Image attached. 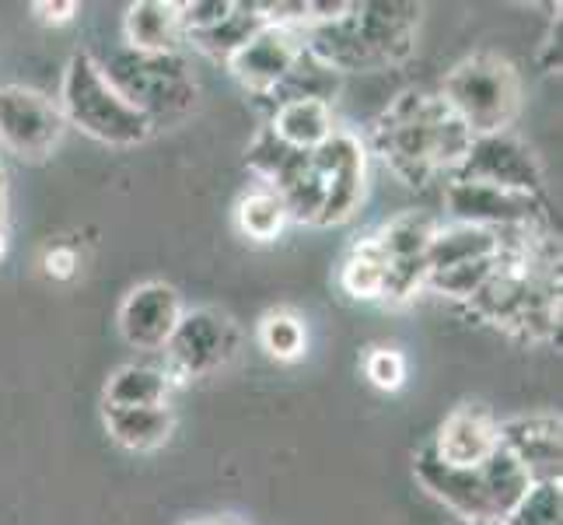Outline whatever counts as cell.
<instances>
[{
	"label": "cell",
	"instance_id": "cell-1",
	"mask_svg": "<svg viewBox=\"0 0 563 525\" xmlns=\"http://www.w3.org/2000/svg\"><path fill=\"white\" fill-rule=\"evenodd\" d=\"M473 133L441 102V95L406 91L375 123V147L406 186H427L438 172L452 175Z\"/></svg>",
	"mask_w": 563,
	"mask_h": 525
},
{
	"label": "cell",
	"instance_id": "cell-2",
	"mask_svg": "<svg viewBox=\"0 0 563 525\" xmlns=\"http://www.w3.org/2000/svg\"><path fill=\"white\" fill-rule=\"evenodd\" d=\"M420 4H351L329 25L305 29L301 46L336 74L399 64L413 53Z\"/></svg>",
	"mask_w": 563,
	"mask_h": 525
},
{
	"label": "cell",
	"instance_id": "cell-3",
	"mask_svg": "<svg viewBox=\"0 0 563 525\" xmlns=\"http://www.w3.org/2000/svg\"><path fill=\"white\" fill-rule=\"evenodd\" d=\"M417 480L465 525H504L536 483L526 466L500 445L479 466H449L427 445L417 456Z\"/></svg>",
	"mask_w": 563,
	"mask_h": 525
},
{
	"label": "cell",
	"instance_id": "cell-4",
	"mask_svg": "<svg viewBox=\"0 0 563 525\" xmlns=\"http://www.w3.org/2000/svg\"><path fill=\"white\" fill-rule=\"evenodd\" d=\"M60 112L70 127H77L88 138L112 144V147H133L151 138L154 123L147 116L130 106L120 88H115L102 64L91 53H74L64 70L60 88Z\"/></svg>",
	"mask_w": 563,
	"mask_h": 525
},
{
	"label": "cell",
	"instance_id": "cell-5",
	"mask_svg": "<svg viewBox=\"0 0 563 525\" xmlns=\"http://www.w3.org/2000/svg\"><path fill=\"white\" fill-rule=\"evenodd\" d=\"M441 102L459 116L473 138H487L515 123L521 85L508 61L494 53H476L449 70L441 85Z\"/></svg>",
	"mask_w": 563,
	"mask_h": 525
},
{
	"label": "cell",
	"instance_id": "cell-6",
	"mask_svg": "<svg viewBox=\"0 0 563 525\" xmlns=\"http://www.w3.org/2000/svg\"><path fill=\"white\" fill-rule=\"evenodd\" d=\"M102 70L120 88L123 99L130 106H137L154 127H158V120L179 116L197 102V85H192L189 67L179 53H165V56L126 53L115 56Z\"/></svg>",
	"mask_w": 563,
	"mask_h": 525
},
{
	"label": "cell",
	"instance_id": "cell-7",
	"mask_svg": "<svg viewBox=\"0 0 563 525\" xmlns=\"http://www.w3.org/2000/svg\"><path fill=\"white\" fill-rule=\"evenodd\" d=\"M162 350H165V372L172 382L203 379L235 358L239 329L228 316L213 313V308H197V313H183V319L176 322Z\"/></svg>",
	"mask_w": 563,
	"mask_h": 525
},
{
	"label": "cell",
	"instance_id": "cell-8",
	"mask_svg": "<svg viewBox=\"0 0 563 525\" xmlns=\"http://www.w3.org/2000/svg\"><path fill=\"white\" fill-rule=\"evenodd\" d=\"M67 130L60 106L25 85H0V144L22 162H43Z\"/></svg>",
	"mask_w": 563,
	"mask_h": 525
},
{
	"label": "cell",
	"instance_id": "cell-9",
	"mask_svg": "<svg viewBox=\"0 0 563 525\" xmlns=\"http://www.w3.org/2000/svg\"><path fill=\"white\" fill-rule=\"evenodd\" d=\"M449 179L487 183L497 189L539 197L547 175H542V162L536 158V151L526 141H518L515 133L504 130V133H487V138H473L462 165L449 175Z\"/></svg>",
	"mask_w": 563,
	"mask_h": 525
},
{
	"label": "cell",
	"instance_id": "cell-10",
	"mask_svg": "<svg viewBox=\"0 0 563 525\" xmlns=\"http://www.w3.org/2000/svg\"><path fill=\"white\" fill-rule=\"evenodd\" d=\"M312 168L322 186L319 225H343L364 200V144L346 130H333L312 151Z\"/></svg>",
	"mask_w": 563,
	"mask_h": 525
},
{
	"label": "cell",
	"instance_id": "cell-11",
	"mask_svg": "<svg viewBox=\"0 0 563 525\" xmlns=\"http://www.w3.org/2000/svg\"><path fill=\"white\" fill-rule=\"evenodd\" d=\"M441 225L431 214L406 210L396 221H388L382 228V236H375L382 256L388 263V287L385 302H406L413 298L427 281V249Z\"/></svg>",
	"mask_w": 563,
	"mask_h": 525
},
{
	"label": "cell",
	"instance_id": "cell-12",
	"mask_svg": "<svg viewBox=\"0 0 563 525\" xmlns=\"http://www.w3.org/2000/svg\"><path fill=\"white\" fill-rule=\"evenodd\" d=\"M444 207H449L455 225H476L490 231L536 228L539 210H542L539 197H526V193L497 189V186L470 183V179L444 183Z\"/></svg>",
	"mask_w": 563,
	"mask_h": 525
},
{
	"label": "cell",
	"instance_id": "cell-13",
	"mask_svg": "<svg viewBox=\"0 0 563 525\" xmlns=\"http://www.w3.org/2000/svg\"><path fill=\"white\" fill-rule=\"evenodd\" d=\"M298 56H301L298 32L280 29V25H263L235 56H231L228 67L249 91L274 95L284 85V77L290 74Z\"/></svg>",
	"mask_w": 563,
	"mask_h": 525
},
{
	"label": "cell",
	"instance_id": "cell-14",
	"mask_svg": "<svg viewBox=\"0 0 563 525\" xmlns=\"http://www.w3.org/2000/svg\"><path fill=\"white\" fill-rule=\"evenodd\" d=\"M179 319H183L179 291L162 281L133 287L126 302L120 305V333L137 350H162Z\"/></svg>",
	"mask_w": 563,
	"mask_h": 525
},
{
	"label": "cell",
	"instance_id": "cell-15",
	"mask_svg": "<svg viewBox=\"0 0 563 525\" xmlns=\"http://www.w3.org/2000/svg\"><path fill=\"white\" fill-rule=\"evenodd\" d=\"M497 445L529 470L532 480H560V417H515L497 424Z\"/></svg>",
	"mask_w": 563,
	"mask_h": 525
},
{
	"label": "cell",
	"instance_id": "cell-16",
	"mask_svg": "<svg viewBox=\"0 0 563 525\" xmlns=\"http://www.w3.org/2000/svg\"><path fill=\"white\" fill-rule=\"evenodd\" d=\"M434 456L449 466H479L487 462L497 449V420L476 406H459L449 420L441 424L434 438Z\"/></svg>",
	"mask_w": 563,
	"mask_h": 525
},
{
	"label": "cell",
	"instance_id": "cell-17",
	"mask_svg": "<svg viewBox=\"0 0 563 525\" xmlns=\"http://www.w3.org/2000/svg\"><path fill=\"white\" fill-rule=\"evenodd\" d=\"M126 43L130 53L144 56H165L179 53L183 43V22H179V4H165V0H141L126 11Z\"/></svg>",
	"mask_w": 563,
	"mask_h": 525
},
{
	"label": "cell",
	"instance_id": "cell-18",
	"mask_svg": "<svg viewBox=\"0 0 563 525\" xmlns=\"http://www.w3.org/2000/svg\"><path fill=\"white\" fill-rule=\"evenodd\" d=\"M500 249H504V231L476 228V225L438 228L431 249H427V274H441V270H452L462 263L490 260Z\"/></svg>",
	"mask_w": 563,
	"mask_h": 525
},
{
	"label": "cell",
	"instance_id": "cell-19",
	"mask_svg": "<svg viewBox=\"0 0 563 525\" xmlns=\"http://www.w3.org/2000/svg\"><path fill=\"white\" fill-rule=\"evenodd\" d=\"M106 431L130 452H151L168 441L176 417L168 406H102Z\"/></svg>",
	"mask_w": 563,
	"mask_h": 525
},
{
	"label": "cell",
	"instance_id": "cell-20",
	"mask_svg": "<svg viewBox=\"0 0 563 525\" xmlns=\"http://www.w3.org/2000/svg\"><path fill=\"white\" fill-rule=\"evenodd\" d=\"M333 130L336 123L333 112H329V102H316V99L280 102L274 112V123H269V133L295 151H316L322 141H329Z\"/></svg>",
	"mask_w": 563,
	"mask_h": 525
},
{
	"label": "cell",
	"instance_id": "cell-21",
	"mask_svg": "<svg viewBox=\"0 0 563 525\" xmlns=\"http://www.w3.org/2000/svg\"><path fill=\"white\" fill-rule=\"evenodd\" d=\"M172 379L154 364H123L106 385V406H168Z\"/></svg>",
	"mask_w": 563,
	"mask_h": 525
},
{
	"label": "cell",
	"instance_id": "cell-22",
	"mask_svg": "<svg viewBox=\"0 0 563 525\" xmlns=\"http://www.w3.org/2000/svg\"><path fill=\"white\" fill-rule=\"evenodd\" d=\"M263 14H260V4H235L231 8V14L224 18L221 25H213L200 35H189V43L203 50L207 56H213V61H231L252 35H256L263 29Z\"/></svg>",
	"mask_w": 563,
	"mask_h": 525
},
{
	"label": "cell",
	"instance_id": "cell-23",
	"mask_svg": "<svg viewBox=\"0 0 563 525\" xmlns=\"http://www.w3.org/2000/svg\"><path fill=\"white\" fill-rule=\"evenodd\" d=\"M343 291L351 298H361V302H378L385 298V287H388V263L382 256V249L375 239H367L361 242L354 252H351V260L343 263Z\"/></svg>",
	"mask_w": 563,
	"mask_h": 525
},
{
	"label": "cell",
	"instance_id": "cell-24",
	"mask_svg": "<svg viewBox=\"0 0 563 525\" xmlns=\"http://www.w3.org/2000/svg\"><path fill=\"white\" fill-rule=\"evenodd\" d=\"M340 88V74L333 67H325L322 61H316L312 53L301 46V56L290 67V74L284 77V85L277 88L284 99L280 102H295V99H316V102H329Z\"/></svg>",
	"mask_w": 563,
	"mask_h": 525
},
{
	"label": "cell",
	"instance_id": "cell-25",
	"mask_svg": "<svg viewBox=\"0 0 563 525\" xmlns=\"http://www.w3.org/2000/svg\"><path fill=\"white\" fill-rule=\"evenodd\" d=\"M287 221H290L287 207L269 186L266 189H252L249 197H242V204H239V228L256 242L277 239Z\"/></svg>",
	"mask_w": 563,
	"mask_h": 525
},
{
	"label": "cell",
	"instance_id": "cell-26",
	"mask_svg": "<svg viewBox=\"0 0 563 525\" xmlns=\"http://www.w3.org/2000/svg\"><path fill=\"white\" fill-rule=\"evenodd\" d=\"M305 322L287 313V308H277V313H266L260 322V343L269 358L277 361H295L305 354Z\"/></svg>",
	"mask_w": 563,
	"mask_h": 525
},
{
	"label": "cell",
	"instance_id": "cell-27",
	"mask_svg": "<svg viewBox=\"0 0 563 525\" xmlns=\"http://www.w3.org/2000/svg\"><path fill=\"white\" fill-rule=\"evenodd\" d=\"M560 518H563L560 480H536L504 525H560Z\"/></svg>",
	"mask_w": 563,
	"mask_h": 525
},
{
	"label": "cell",
	"instance_id": "cell-28",
	"mask_svg": "<svg viewBox=\"0 0 563 525\" xmlns=\"http://www.w3.org/2000/svg\"><path fill=\"white\" fill-rule=\"evenodd\" d=\"M367 379H372L378 389H385V393H396V389L406 382V361L402 354H396V350H372V358H367Z\"/></svg>",
	"mask_w": 563,
	"mask_h": 525
},
{
	"label": "cell",
	"instance_id": "cell-29",
	"mask_svg": "<svg viewBox=\"0 0 563 525\" xmlns=\"http://www.w3.org/2000/svg\"><path fill=\"white\" fill-rule=\"evenodd\" d=\"M46 274L56 281H67L77 274V252L70 245H53L46 252Z\"/></svg>",
	"mask_w": 563,
	"mask_h": 525
},
{
	"label": "cell",
	"instance_id": "cell-30",
	"mask_svg": "<svg viewBox=\"0 0 563 525\" xmlns=\"http://www.w3.org/2000/svg\"><path fill=\"white\" fill-rule=\"evenodd\" d=\"M77 11H81V8H77L74 0H56V4H49V0H35V4H32V14L38 18V22H46V25H64Z\"/></svg>",
	"mask_w": 563,
	"mask_h": 525
},
{
	"label": "cell",
	"instance_id": "cell-31",
	"mask_svg": "<svg viewBox=\"0 0 563 525\" xmlns=\"http://www.w3.org/2000/svg\"><path fill=\"white\" fill-rule=\"evenodd\" d=\"M542 53L550 56V61H547V70H550V74H560V35H556V32L547 39V46H542Z\"/></svg>",
	"mask_w": 563,
	"mask_h": 525
},
{
	"label": "cell",
	"instance_id": "cell-32",
	"mask_svg": "<svg viewBox=\"0 0 563 525\" xmlns=\"http://www.w3.org/2000/svg\"><path fill=\"white\" fill-rule=\"evenodd\" d=\"M8 221V175H4V165H0V228Z\"/></svg>",
	"mask_w": 563,
	"mask_h": 525
},
{
	"label": "cell",
	"instance_id": "cell-33",
	"mask_svg": "<svg viewBox=\"0 0 563 525\" xmlns=\"http://www.w3.org/2000/svg\"><path fill=\"white\" fill-rule=\"evenodd\" d=\"M4 252H8V231L0 228V256H4Z\"/></svg>",
	"mask_w": 563,
	"mask_h": 525
},
{
	"label": "cell",
	"instance_id": "cell-34",
	"mask_svg": "<svg viewBox=\"0 0 563 525\" xmlns=\"http://www.w3.org/2000/svg\"><path fill=\"white\" fill-rule=\"evenodd\" d=\"M462 525H465V522H462Z\"/></svg>",
	"mask_w": 563,
	"mask_h": 525
}]
</instances>
